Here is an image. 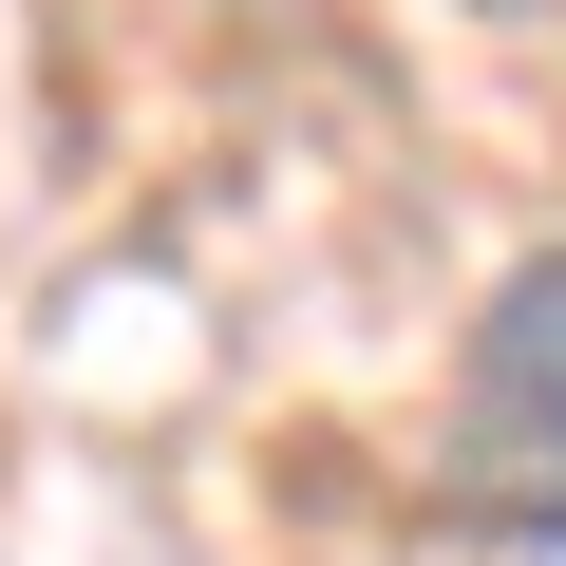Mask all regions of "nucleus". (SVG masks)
<instances>
[{
  "label": "nucleus",
  "instance_id": "1",
  "mask_svg": "<svg viewBox=\"0 0 566 566\" xmlns=\"http://www.w3.org/2000/svg\"><path fill=\"white\" fill-rule=\"evenodd\" d=\"M566 245H528L472 303V378H453V510L472 528H566Z\"/></svg>",
  "mask_w": 566,
  "mask_h": 566
}]
</instances>
